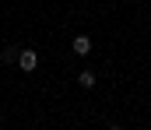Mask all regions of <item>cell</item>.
<instances>
[{
  "mask_svg": "<svg viewBox=\"0 0 151 130\" xmlns=\"http://www.w3.org/2000/svg\"><path fill=\"white\" fill-rule=\"evenodd\" d=\"M35 67H39V53H35V49H21V56H18V70L32 74Z\"/></svg>",
  "mask_w": 151,
  "mask_h": 130,
  "instance_id": "cell-1",
  "label": "cell"
},
{
  "mask_svg": "<svg viewBox=\"0 0 151 130\" xmlns=\"http://www.w3.org/2000/svg\"><path fill=\"white\" fill-rule=\"evenodd\" d=\"M70 49H74L77 56H88L91 53V35H74L70 39Z\"/></svg>",
  "mask_w": 151,
  "mask_h": 130,
  "instance_id": "cell-2",
  "label": "cell"
},
{
  "mask_svg": "<svg viewBox=\"0 0 151 130\" xmlns=\"http://www.w3.org/2000/svg\"><path fill=\"white\" fill-rule=\"evenodd\" d=\"M77 85L81 88H95V70H81L77 74Z\"/></svg>",
  "mask_w": 151,
  "mask_h": 130,
  "instance_id": "cell-3",
  "label": "cell"
},
{
  "mask_svg": "<svg viewBox=\"0 0 151 130\" xmlns=\"http://www.w3.org/2000/svg\"><path fill=\"white\" fill-rule=\"evenodd\" d=\"M18 56H21V49H14V46H7V49H4V63L18 67Z\"/></svg>",
  "mask_w": 151,
  "mask_h": 130,
  "instance_id": "cell-4",
  "label": "cell"
},
{
  "mask_svg": "<svg viewBox=\"0 0 151 130\" xmlns=\"http://www.w3.org/2000/svg\"><path fill=\"white\" fill-rule=\"evenodd\" d=\"M109 130H123V127H109Z\"/></svg>",
  "mask_w": 151,
  "mask_h": 130,
  "instance_id": "cell-5",
  "label": "cell"
}]
</instances>
